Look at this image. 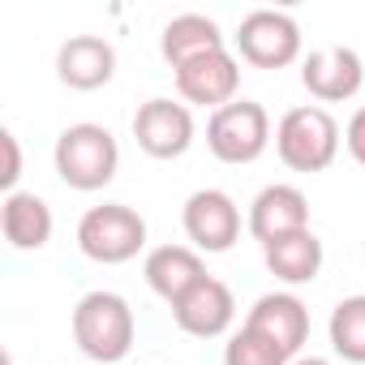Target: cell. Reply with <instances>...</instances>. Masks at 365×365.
<instances>
[{"label":"cell","mask_w":365,"mask_h":365,"mask_svg":"<svg viewBox=\"0 0 365 365\" xmlns=\"http://www.w3.org/2000/svg\"><path fill=\"white\" fill-rule=\"evenodd\" d=\"M52 163L56 176L78 194H95L103 185H112L120 172V146L112 138V129L95 125V120H78L65 125L56 146H52Z\"/></svg>","instance_id":"cell-2"},{"label":"cell","mask_w":365,"mask_h":365,"mask_svg":"<svg viewBox=\"0 0 365 365\" xmlns=\"http://www.w3.org/2000/svg\"><path fill=\"white\" fill-rule=\"evenodd\" d=\"M241 91V61L224 48V52H211V56H198L190 65L176 69V95L180 103H194V108H228Z\"/></svg>","instance_id":"cell-9"},{"label":"cell","mask_w":365,"mask_h":365,"mask_svg":"<svg viewBox=\"0 0 365 365\" xmlns=\"http://www.w3.org/2000/svg\"><path fill=\"white\" fill-rule=\"evenodd\" d=\"M292 365H331V361H327V356H297Z\"/></svg>","instance_id":"cell-23"},{"label":"cell","mask_w":365,"mask_h":365,"mask_svg":"<svg viewBox=\"0 0 365 365\" xmlns=\"http://www.w3.org/2000/svg\"><path fill=\"white\" fill-rule=\"evenodd\" d=\"M224 365H292L271 339H262L258 331H250V327H241L237 335H228V344H224Z\"/></svg>","instance_id":"cell-20"},{"label":"cell","mask_w":365,"mask_h":365,"mask_svg":"<svg viewBox=\"0 0 365 365\" xmlns=\"http://www.w3.org/2000/svg\"><path fill=\"white\" fill-rule=\"evenodd\" d=\"M52 207L31 194V190H18V194H5V202H0V232H5L9 250H43L52 241Z\"/></svg>","instance_id":"cell-16"},{"label":"cell","mask_w":365,"mask_h":365,"mask_svg":"<svg viewBox=\"0 0 365 365\" xmlns=\"http://www.w3.org/2000/svg\"><path fill=\"white\" fill-rule=\"evenodd\" d=\"M133 138L150 159H180L194 146V112L190 103H176V99H146L133 112Z\"/></svg>","instance_id":"cell-8"},{"label":"cell","mask_w":365,"mask_h":365,"mask_svg":"<svg viewBox=\"0 0 365 365\" xmlns=\"http://www.w3.org/2000/svg\"><path fill=\"white\" fill-rule=\"evenodd\" d=\"M78 250L99 262V267H120V262H133L142 250H146V220L125 207V202H103V207H91L82 220H78Z\"/></svg>","instance_id":"cell-4"},{"label":"cell","mask_w":365,"mask_h":365,"mask_svg":"<svg viewBox=\"0 0 365 365\" xmlns=\"http://www.w3.org/2000/svg\"><path fill=\"white\" fill-rule=\"evenodd\" d=\"M207 146L220 163H254L271 146V116L258 99H232L228 108L211 112Z\"/></svg>","instance_id":"cell-5"},{"label":"cell","mask_w":365,"mask_h":365,"mask_svg":"<svg viewBox=\"0 0 365 365\" xmlns=\"http://www.w3.org/2000/svg\"><path fill=\"white\" fill-rule=\"evenodd\" d=\"M275 155L292 172H327L339 155V125L322 103L288 108L275 125Z\"/></svg>","instance_id":"cell-3"},{"label":"cell","mask_w":365,"mask_h":365,"mask_svg":"<svg viewBox=\"0 0 365 365\" xmlns=\"http://www.w3.org/2000/svg\"><path fill=\"white\" fill-rule=\"evenodd\" d=\"M0 146H5V172H0V185H5V194H18V176H22L18 133H14V129H5V133H0Z\"/></svg>","instance_id":"cell-21"},{"label":"cell","mask_w":365,"mask_h":365,"mask_svg":"<svg viewBox=\"0 0 365 365\" xmlns=\"http://www.w3.org/2000/svg\"><path fill=\"white\" fill-rule=\"evenodd\" d=\"M232 43H237V56L254 69H288V65L301 61V26L284 9L245 14Z\"/></svg>","instance_id":"cell-6"},{"label":"cell","mask_w":365,"mask_h":365,"mask_svg":"<svg viewBox=\"0 0 365 365\" xmlns=\"http://www.w3.org/2000/svg\"><path fill=\"white\" fill-rule=\"evenodd\" d=\"M228 43H224V31H220V22L215 18H207V14H180V18H172L168 26H163V35H159V52H163V61L172 65V73L180 69V65H190V61H198V56H211V52H224Z\"/></svg>","instance_id":"cell-17"},{"label":"cell","mask_w":365,"mask_h":365,"mask_svg":"<svg viewBox=\"0 0 365 365\" xmlns=\"http://www.w3.org/2000/svg\"><path fill=\"white\" fill-rule=\"evenodd\" d=\"M56 78L69 91H99L116 78V48L103 35H69L56 52Z\"/></svg>","instance_id":"cell-14"},{"label":"cell","mask_w":365,"mask_h":365,"mask_svg":"<svg viewBox=\"0 0 365 365\" xmlns=\"http://www.w3.org/2000/svg\"><path fill=\"white\" fill-rule=\"evenodd\" d=\"M344 146H348V155L365 168V108H356V112L348 116V125H344Z\"/></svg>","instance_id":"cell-22"},{"label":"cell","mask_w":365,"mask_h":365,"mask_svg":"<svg viewBox=\"0 0 365 365\" xmlns=\"http://www.w3.org/2000/svg\"><path fill=\"white\" fill-rule=\"evenodd\" d=\"M301 82L318 103H344L365 86V61L352 48L331 43L301 61Z\"/></svg>","instance_id":"cell-12"},{"label":"cell","mask_w":365,"mask_h":365,"mask_svg":"<svg viewBox=\"0 0 365 365\" xmlns=\"http://www.w3.org/2000/svg\"><path fill=\"white\" fill-rule=\"evenodd\" d=\"M245 228H250V237L262 250L275 245V241H284V237H297V232L309 228V198L297 185H267L250 202Z\"/></svg>","instance_id":"cell-11"},{"label":"cell","mask_w":365,"mask_h":365,"mask_svg":"<svg viewBox=\"0 0 365 365\" xmlns=\"http://www.w3.org/2000/svg\"><path fill=\"white\" fill-rule=\"evenodd\" d=\"M262 258H267V271H271L279 284L301 288V284H314V279H318L327 254H322V241L305 228V232H297V237H284V241L267 245Z\"/></svg>","instance_id":"cell-18"},{"label":"cell","mask_w":365,"mask_h":365,"mask_svg":"<svg viewBox=\"0 0 365 365\" xmlns=\"http://www.w3.org/2000/svg\"><path fill=\"white\" fill-rule=\"evenodd\" d=\"M327 335H331L335 356H344L348 365H365V292L344 297V301L331 309Z\"/></svg>","instance_id":"cell-19"},{"label":"cell","mask_w":365,"mask_h":365,"mask_svg":"<svg viewBox=\"0 0 365 365\" xmlns=\"http://www.w3.org/2000/svg\"><path fill=\"white\" fill-rule=\"evenodd\" d=\"M142 275L150 284L155 297H163L168 305H176L194 284L207 279V262L194 245H155L142 262Z\"/></svg>","instance_id":"cell-15"},{"label":"cell","mask_w":365,"mask_h":365,"mask_svg":"<svg viewBox=\"0 0 365 365\" xmlns=\"http://www.w3.org/2000/svg\"><path fill=\"white\" fill-rule=\"evenodd\" d=\"M172 322L194 339H220L237 322V297H232V288L224 279L207 275L202 284H194L172 305Z\"/></svg>","instance_id":"cell-10"},{"label":"cell","mask_w":365,"mask_h":365,"mask_svg":"<svg viewBox=\"0 0 365 365\" xmlns=\"http://www.w3.org/2000/svg\"><path fill=\"white\" fill-rule=\"evenodd\" d=\"M69 331H73V344H78V352L86 361L116 365V361L129 356L133 335H138V322H133V309H129V301L120 292L95 288V292H86L73 305Z\"/></svg>","instance_id":"cell-1"},{"label":"cell","mask_w":365,"mask_h":365,"mask_svg":"<svg viewBox=\"0 0 365 365\" xmlns=\"http://www.w3.org/2000/svg\"><path fill=\"white\" fill-rule=\"evenodd\" d=\"M180 224H185V237L194 241L198 254H228L241 241V207L224 190L190 194L185 211H180Z\"/></svg>","instance_id":"cell-7"},{"label":"cell","mask_w":365,"mask_h":365,"mask_svg":"<svg viewBox=\"0 0 365 365\" xmlns=\"http://www.w3.org/2000/svg\"><path fill=\"white\" fill-rule=\"evenodd\" d=\"M245 327L258 331L262 339H271L292 361L301 352V344L309 339V309H305V301L297 292H267L245 314Z\"/></svg>","instance_id":"cell-13"}]
</instances>
